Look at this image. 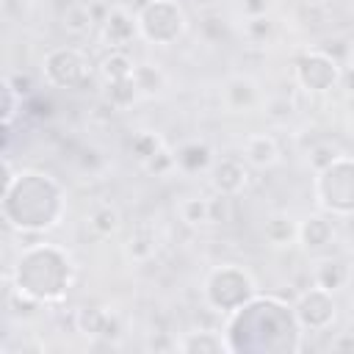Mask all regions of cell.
Returning a JSON list of instances; mask_svg holds the SVG:
<instances>
[{
  "mask_svg": "<svg viewBox=\"0 0 354 354\" xmlns=\"http://www.w3.org/2000/svg\"><path fill=\"white\" fill-rule=\"evenodd\" d=\"M296 318L301 324V329H313V332H324L329 329V324L335 321V299L329 290L313 285L310 290H304L296 301Z\"/></svg>",
  "mask_w": 354,
  "mask_h": 354,
  "instance_id": "obj_9",
  "label": "cell"
},
{
  "mask_svg": "<svg viewBox=\"0 0 354 354\" xmlns=\"http://www.w3.org/2000/svg\"><path fill=\"white\" fill-rule=\"evenodd\" d=\"M88 224H91V230H94L97 235H113V232L119 230V224H122V216H119L116 207H111V205H100V207L91 213Z\"/></svg>",
  "mask_w": 354,
  "mask_h": 354,
  "instance_id": "obj_23",
  "label": "cell"
},
{
  "mask_svg": "<svg viewBox=\"0 0 354 354\" xmlns=\"http://www.w3.org/2000/svg\"><path fill=\"white\" fill-rule=\"evenodd\" d=\"M69 282H72V260L55 243L25 246L11 274V288L36 299L39 304L64 299Z\"/></svg>",
  "mask_w": 354,
  "mask_h": 354,
  "instance_id": "obj_3",
  "label": "cell"
},
{
  "mask_svg": "<svg viewBox=\"0 0 354 354\" xmlns=\"http://www.w3.org/2000/svg\"><path fill=\"white\" fill-rule=\"evenodd\" d=\"M17 97H19V91L8 83V77L3 80V127H11V122H14V113H17ZM22 100V97H19Z\"/></svg>",
  "mask_w": 354,
  "mask_h": 354,
  "instance_id": "obj_29",
  "label": "cell"
},
{
  "mask_svg": "<svg viewBox=\"0 0 354 354\" xmlns=\"http://www.w3.org/2000/svg\"><path fill=\"white\" fill-rule=\"evenodd\" d=\"M177 163H174V155L169 152V149H158L147 163H144V169L147 171H152V174H166L169 169H174Z\"/></svg>",
  "mask_w": 354,
  "mask_h": 354,
  "instance_id": "obj_30",
  "label": "cell"
},
{
  "mask_svg": "<svg viewBox=\"0 0 354 354\" xmlns=\"http://www.w3.org/2000/svg\"><path fill=\"white\" fill-rule=\"evenodd\" d=\"M136 19L141 36L152 44H171L185 30V14L174 0H149Z\"/></svg>",
  "mask_w": 354,
  "mask_h": 354,
  "instance_id": "obj_6",
  "label": "cell"
},
{
  "mask_svg": "<svg viewBox=\"0 0 354 354\" xmlns=\"http://www.w3.org/2000/svg\"><path fill=\"white\" fill-rule=\"evenodd\" d=\"M332 348H337V351L340 348H354V337H340V340L332 343Z\"/></svg>",
  "mask_w": 354,
  "mask_h": 354,
  "instance_id": "obj_36",
  "label": "cell"
},
{
  "mask_svg": "<svg viewBox=\"0 0 354 354\" xmlns=\"http://www.w3.org/2000/svg\"><path fill=\"white\" fill-rule=\"evenodd\" d=\"M315 199L329 216H354V158L337 155L326 169L315 171Z\"/></svg>",
  "mask_w": 354,
  "mask_h": 354,
  "instance_id": "obj_4",
  "label": "cell"
},
{
  "mask_svg": "<svg viewBox=\"0 0 354 354\" xmlns=\"http://www.w3.org/2000/svg\"><path fill=\"white\" fill-rule=\"evenodd\" d=\"M177 213L185 224L191 227H199V224H207L210 221V199H202V196H188L177 205Z\"/></svg>",
  "mask_w": 354,
  "mask_h": 354,
  "instance_id": "obj_22",
  "label": "cell"
},
{
  "mask_svg": "<svg viewBox=\"0 0 354 354\" xmlns=\"http://www.w3.org/2000/svg\"><path fill=\"white\" fill-rule=\"evenodd\" d=\"M41 72L55 88H83L91 80V64L77 47H53L41 61Z\"/></svg>",
  "mask_w": 354,
  "mask_h": 354,
  "instance_id": "obj_7",
  "label": "cell"
},
{
  "mask_svg": "<svg viewBox=\"0 0 354 354\" xmlns=\"http://www.w3.org/2000/svg\"><path fill=\"white\" fill-rule=\"evenodd\" d=\"M313 279H315L318 288L335 293V290H340V288H346V285L351 282V268H348L343 260L329 257V260H321V263H318Z\"/></svg>",
  "mask_w": 354,
  "mask_h": 354,
  "instance_id": "obj_15",
  "label": "cell"
},
{
  "mask_svg": "<svg viewBox=\"0 0 354 354\" xmlns=\"http://www.w3.org/2000/svg\"><path fill=\"white\" fill-rule=\"evenodd\" d=\"M6 180H3V218L8 227L19 232H44L55 227L64 216V188L44 171H11L8 158L3 160Z\"/></svg>",
  "mask_w": 354,
  "mask_h": 354,
  "instance_id": "obj_2",
  "label": "cell"
},
{
  "mask_svg": "<svg viewBox=\"0 0 354 354\" xmlns=\"http://www.w3.org/2000/svg\"><path fill=\"white\" fill-rule=\"evenodd\" d=\"M133 69H136V61H133L124 50H111L108 55H102V61H100V66H97V72L102 75L105 86L133 77Z\"/></svg>",
  "mask_w": 354,
  "mask_h": 354,
  "instance_id": "obj_16",
  "label": "cell"
},
{
  "mask_svg": "<svg viewBox=\"0 0 354 354\" xmlns=\"http://www.w3.org/2000/svg\"><path fill=\"white\" fill-rule=\"evenodd\" d=\"M133 83H136V88H138L141 94H155V91L163 86V75H160V69L152 66V64H136V69H133Z\"/></svg>",
  "mask_w": 354,
  "mask_h": 354,
  "instance_id": "obj_24",
  "label": "cell"
},
{
  "mask_svg": "<svg viewBox=\"0 0 354 354\" xmlns=\"http://www.w3.org/2000/svg\"><path fill=\"white\" fill-rule=\"evenodd\" d=\"M136 36H141L136 14L122 11V8H111L108 17L102 19V41L111 50H124Z\"/></svg>",
  "mask_w": 354,
  "mask_h": 354,
  "instance_id": "obj_10",
  "label": "cell"
},
{
  "mask_svg": "<svg viewBox=\"0 0 354 354\" xmlns=\"http://www.w3.org/2000/svg\"><path fill=\"white\" fill-rule=\"evenodd\" d=\"M263 235H266L268 243L285 246V243H290L293 238H299V227H296L293 218H288V216H271V218L266 221V227H263Z\"/></svg>",
  "mask_w": 354,
  "mask_h": 354,
  "instance_id": "obj_20",
  "label": "cell"
},
{
  "mask_svg": "<svg viewBox=\"0 0 354 354\" xmlns=\"http://www.w3.org/2000/svg\"><path fill=\"white\" fill-rule=\"evenodd\" d=\"M8 83H11V86L19 91V97H22V94L30 88V80H28V77H11V75H8Z\"/></svg>",
  "mask_w": 354,
  "mask_h": 354,
  "instance_id": "obj_35",
  "label": "cell"
},
{
  "mask_svg": "<svg viewBox=\"0 0 354 354\" xmlns=\"http://www.w3.org/2000/svg\"><path fill=\"white\" fill-rule=\"evenodd\" d=\"M224 100H227V105L230 108H235V111H246V108H252L254 102H257V86L249 80V77H232V80H227V86H224Z\"/></svg>",
  "mask_w": 354,
  "mask_h": 354,
  "instance_id": "obj_18",
  "label": "cell"
},
{
  "mask_svg": "<svg viewBox=\"0 0 354 354\" xmlns=\"http://www.w3.org/2000/svg\"><path fill=\"white\" fill-rule=\"evenodd\" d=\"M213 188L216 194H224V196H235L246 188V180H249V169L243 160L238 158H221L216 166H213Z\"/></svg>",
  "mask_w": 354,
  "mask_h": 354,
  "instance_id": "obj_11",
  "label": "cell"
},
{
  "mask_svg": "<svg viewBox=\"0 0 354 354\" xmlns=\"http://www.w3.org/2000/svg\"><path fill=\"white\" fill-rule=\"evenodd\" d=\"M340 66L329 53L310 50L296 58V80L307 91H329L340 83Z\"/></svg>",
  "mask_w": 354,
  "mask_h": 354,
  "instance_id": "obj_8",
  "label": "cell"
},
{
  "mask_svg": "<svg viewBox=\"0 0 354 354\" xmlns=\"http://www.w3.org/2000/svg\"><path fill=\"white\" fill-rule=\"evenodd\" d=\"M224 340L232 354L238 351H299L301 324L296 310L277 296H252L230 313Z\"/></svg>",
  "mask_w": 354,
  "mask_h": 354,
  "instance_id": "obj_1",
  "label": "cell"
},
{
  "mask_svg": "<svg viewBox=\"0 0 354 354\" xmlns=\"http://www.w3.org/2000/svg\"><path fill=\"white\" fill-rule=\"evenodd\" d=\"M127 252H130L136 260H147V257L155 254V235H152V230H149L147 224L136 227V232L130 235V246H127Z\"/></svg>",
  "mask_w": 354,
  "mask_h": 354,
  "instance_id": "obj_25",
  "label": "cell"
},
{
  "mask_svg": "<svg viewBox=\"0 0 354 354\" xmlns=\"http://www.w3.org/2000/svg\"><path fill=\"white\" fill-rule=\"evenodd\" d=\"M75 324H77V332H83L88 337H116L119 335L116 318L102 307H83L75 315Z\"/></svg>",
  "mask_w": 354,
  "mask_h": 354,
  "instance_id": "obj_12",
  "label": "cell"
},
{
  "mask_svg": "<svg viewBox=\"0 0 354 354\" xmlns=\"http://www.w3.org/2000/svg\"><path fill=\"white\" fill-rule=\"evenodd\" d=\"M243 30H246L249 41H266V39H268V33H271V22H268V17H266V14H263V17H246Z\"/></svg>",
  "mask_w": 354,
  "mask_h": 354,
  "instance_id": "obj_28",
  "label": "cell"
},
{
  "mask_svg": "<svg viewBox=\"0 0 354 354\" xmlns=\"http://www.w3.org/2000/svg\"><path fill=\"white\" fill-rule=\"evenodd\" d=\"M279 158V147L271 136L266 133H257V136H249L243 141V160L249 166H257V169H266V166H274Z\"/></svg>",
  "mask_w": 354,
  "mask_h": 354,
  "instance_id": "obj_14",
  "label": "cell"
},
{
  "mask_svg": "<svg viewBox=\"0 0 354 354\" xmlns=\"http://www.w3.org/2000/svg\"><path fill=\"white\" fill-rule=\"evenodd\" d=\"M241 8L246 17H263L268 11V0H243Z\"/></svg>",
  "mask_w": 354,
  "mask_h": 354,
  "instance_id": "obj_33",
  "label": "cell"
},
{
  "mask_svg": "<svg viewBox=\"0 0 354 354\" xmlns=\"http://www.w3.org/2000/svg\"><path fill=\"white\" fill-rule=\"evenodd\" d=\"M254 296V282L241 266H218L207 274L205 299L218 313H232Z\"/></svg>",
  "mask_w": 354,
  "mask_h": 354,
  "instance_id": "obj_5",
  "label": "cell"
},
{
  "mask_svg": "<svg viewBox=\"0 0 354 354\" xmlns=\"http://www.w3.org/2000/svg\"><path fill=\"white\" fill-rule=\"evenodd\" d=\"M174 163L177 169L188 171V174H196L202 171L207 163H210V149L199 141H191V144H183L177 152H174Z\"/></svg>",
  "mask_w": 354,
  "mask_h": 354,
  "instance_id": "obj_19",
  "label": "cell"
},
{
  "mask_svg": "<svg viewBox=\"0 0 354 354\" xmlns=\"http://www.w3.org/2000/svg\"><path fill=\"white\" fill-rule=\"evenodd\" d=\"M340 83H343V88H346V91H351V94H354V66H348L346 72H340Z\"/></svg>",
  "mask_w": 354,
  "mask_h": 354,
  "instance_id": "obj_34",
  "label": "cell"
},
{
  "mask_svg": "<svg viewBox=\"0 0 354 354\" xmlns=\"http://www.w3.org/2000/svg\"><path fill=\"white\" fill-rule=\"evenodd\" d=\"M351 285H354V268H351Z\"/></svg>",
  "mask_w": 354,
  "mask_h": 354,
  "instance_id": "obj_38",
  "label": "cell"
},
{
  "mask_svg": "<svg viewBox=\"0 0 354 354\" xmlns=\"http://www.w3.org/2000/svg\"><path fill=\"white\" fill-rule=\"evenodd\" d=\"M335 158H337V149H335V147H329V144H318V147L310 152V166H313L315 171H321V169H326Z\"/></svg>",
  "mask_w": 354,
  "mask_h": 354,
  "instance_id": "obj_31",
  "label": "cell"
},
{
  "mask_svg": "<svg viewBox=\"0 0 354 354\" xmlns=\"http://www.w3.org/2000/svg\"><path fill=\"white\" fill-rule=\"evenodd\" d=\"M351 66H354V47H351Z\"/></svg>",
  "mask_w": 354,
  "mask_h": 354,
  "instance_id": "obj_37",
  "label": "cell"
},
{
  "mask_svg": "<svg viewBox=\"0 0 354 354\" xmlns=\"http://www.w3.org/2000/svg\"><path fill=\"white\" fill-rule=\"evenodd\" d=\"M158 149H163V141H160L155 133H149V130L136 133V136H133V141H130V152H133L141 163H147Z\"/></svg>",
  "mask_w": 354,
  "mask_h": 354,
  "instance_id": "obj_26",
  "label": "cell"
},
{
  "mask_svg": "<svg viewBox=\"0 0 354 354\" xmlns=\"http://www.w3.org/2000/svg\"><path fill=\"white\" fill-rule=\"evenodd\" d=\"M180 351L185 354H221V351H230L227 340L216 332H188V337L183 343H177Z\"/></svg>",
  "mask_w": 354,
  "mask_h": 354,
  "instance_id": "obj_17",
  "label": "cell"
},
{
  "mask_svg": "<svg viewBox=\"0 0 354 354\" xmlns=\"http://www.w3.org/2000/svg\"><path fill=\"white\" fill-rule=\"evenodd\" d=\"M332 235H335V227H332V218H329V216L315 213V216H307V218L299 224V241H301V246H304L307 252L324 249V246L332 241Z\"/></svg>",
  "mask_w": 354,
  "mask_h": 354,
  "instance_id": "obj_13",
  "label": "cell"
},
{
  "mask_svg": "<svg viewBox=\"0 0 354 354\" xmlns=\"http://www.w3.org/2000/svg\"><path fill=\"white\" fill-rule=\"evenodd\" d=\"M136 97H138V88H136L133 77L119 80V83H108V102H111V108H127V105L136 102Z\"/></svg>",
  "mask_w": 354,
  "mask_h": 354,
  "instance_id": "obj_27",
  "label": "cell"
},
{
  "mask_svg": "<svg viewBox=\"0 0 354 354\" xmlns=\"http://www.w3.org/2000/svg\"><path fill=\"white\" fill-rule=\"evenodd\" d=\"M94 25V14L88 6L83 3H72L66 11H64V30L72 33V36H86Z\"/></svg>",
  "mask_w": 354,
  "mask_h": 354,
  "instance_id": "obj_21",
  "label": "cell"
},
{
  "mask_svg": "<svg viewBox=\"0 0 354 354\" xmlns=\"http://www.w3.org/2000/svg\"><path fill=\"white\" fill-rule=\"evenodd\" d=\"M210 221H230V196L218 194L210 199Z\"/></svg>",
  "mask_w": 354,
  "mask_h": 354,
  "instance_id": "obj_32",
  "label": "cell"
}]
</instances>
